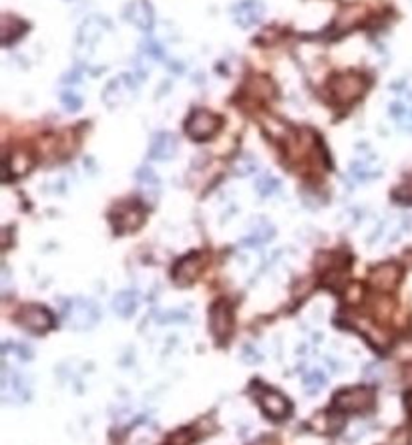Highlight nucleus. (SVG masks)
Masks as SVG:
<instances>
[{
    "label": "nucleus",
    "instance_id": "obj_1",
    "mask_svg": "<svg viewBox=\"0 0 412 445\" xmlns=\"http://www.w3.org/2000/svg\"><path fill=\"white\" fill-rule=\"evenodd\" d=\"M368 89V79L360 73H342L336 75L330 81V95L338 103H352L360 99Z\"/></svg>",
    "mask_w": 412,
    "mask_h": 445
},
{
    "label": "nucleus",
    "instance_id": "obj_2",
    "mask_svg": "<svg viewBox=\"0 0 412 445\" xmlns=\"http://www.w3.org/2000/svg\"><path fill=\"white\" fill-rule=\"evenodd\" d=\"M111 222L117 234H127L139 230L145 222V206L139 204L137 199L131 201H121L119 206L113 208L111 212Z\"/></svg>",
    "mask_w": 412,
    "mask_h": 445
},
{
    "label": "nucleus",
    "instance_id": "obj_3",
    "mask_svg": "<svg viewBox=\"0 0 412 445\" xmlns=\"http://www.w3.org/2000/svg\"><path fill=\"white\" fill-rule=\"evenodd\" d=\"M63 319L73 328H91L99 321V306L87 298H71L63 302Z\"/></svg>",
    "mask_w": 412,
    "mask_h": 445
},
{
    "label": "nucleus",
    "instance_id": "obj_4",
    "mask_svg": "<svg viewBox=\"0 0 412 445\" xmlns=\"http://www.w3.org/2000/svg\"><path fill=\"white\" fill-rule=\"evenodd\" d=\"M334 405L342 413H366L374 405V393L368 387L344 389L334 397Z\"/></svg>",
    "mask_w": 412,
    "mask_h": 445
},
{
    "label": "nucleus",
    "instance_id": "obj_5",
    "mask_svg": "<svg viewBox=\"0 0 412 445\" xmlns=\"http://www.w3.org/2000/svg\"><path fill=\"white\" fill-rule=\"evenodd\" d=\"M219 127H221L219 115L212 113V111H205V109H199V111L192 113V117L187 119L185 131L194 141H207L218 133Z\"/></svg>",
    "mask_w": 412,
    "mask_h": 445
},
{
    "label": "nucleus",
    "instance_id": "obj_6",
    "mask_svg": "<svg viewBox=\"0 0 412 445\" xmlns=\"http://www.w3.org/2000/svg\"><path fill=\"white\" fill-rule=\"evenodd\" d=\"M17 322L26 328L28 333H34V335H43L47 333L49 328H52L54 319L45 306H39V304H28L23 306L17 315Z\"/></svg>",
    "mask_w": 412,
    "mask_h": 445
},
{
    "label": "nucleus",
    "instance_id": "obj_7",
    "mask_svg": "<svg viewBox=\"0 0 412 445\" xmlns=\"http://www.w3.org/2000/svg\"><path fill=\"white\" fill-rule=\"evenodd\" d=\"M209 328L212 335L216 337V341L223 343L229 339L231 330H234V313L231 306L225 300H218L212 304L209 308Z\"/></svg>",
    "mask_w": 412,
    "mask_h": 445
},
{
    "label": "nucleus",
    "instance_id": "obj_8",
    "mask_svg": "<svg viewBox=\"0 0 412 445\" xmlns=\"http://www.w3.org/2000/svg\"><path fill=\"white\" fill-rule=\"evenodd\" d=\"M2 397L6 403H23L30 395L28 383L23 375L10 373L6 367H2Z\"/></svg>",
    "mask_w": 412,
    "mask_h": 445
},
{
    "label": "nucleus",
    "instance_id": "obj_9",
    "mask_svg": "<svg viewBox=\"0 0 412 445\" xmlns=\"http://www.w3.org/2000/svg\"><path fill=\"white\" fill-rule=\"evenodd\" d=\"M258 401H260L262 411L266 413L269 419L282 421L290 415L291 405L288 403V399L282 393L274 391V389H262V393L258 395Z\"/></svg>",
    "mask_w": 412,
    "mask_h": 445
},
{
    "label": "nucleus",
    "instance_id": "obj_10",
    "mask_svg": "<svg viewBox=\"0 0 412 445\" xmlns=\"http://www.w3.org/2000/svg\"><path fill=\"white\" fill-rule=\"evenodd\" d=\"M32 170V153L26 149L10 151L4 159V181L19 179Z\"/></svg>",
    "mask_w": 412,
    "mask_h": 445
},
{
    "label": "nucleus",
    "instance_id": "obj_11",
    "mask_svg": "<svg viewBox=\"0 0 412 445\" xmlns=\"http://www.w3.org/2000/svg\"><path fill=\"white\" fill-rule=\"evenodd\" d=\"M400 276H402L400 266L394 264V262H387V264H380V266H376V268L370 270V284L376 290H384L387 293V290H392L398 284Z\"/></svg>",
    "mask_w": 412,
    "mask_h": 445
},
{
    "label": "nucleus",
    "instance_id": "obj_12",
    "mask_svg": "<svg viewBox=\"0 0 412 445\" xmlns=\"http://www.w3.org/2000/svg\"><path fill=\"white\" fill-rule=\"evenodd\" d=\"M264 2L262 0H242L234 6V19L243 28L258 25L264 17Z\"/></svg>",
    "mask_w": 412,
    "mask_h": 445
},
{
    "label": "nucleus",
    "instance_id": "obj_13",
    "mask_svg": "<svg viewBox=\"0 0 412 445\" xmlns=\"http://www.w3.org/2000/svg\"><path fill=\"white\" fill-rule=\"evenodd\" d=\"M201 268H203V258H201L199 254H189V256L181 258V260L175 264L173 278H175L177 284L187 286V284H192L195 278L199 276Z\"/></svg>",
    "mask_w": 412,
    "mask_h": 445
},
{
    "label": "nucleus",
    "instance_id": "obj_14",
    "mask_svg": "<svg viewBox=\"0 0 412 445\" xmlns=\"http://www.w3.org/2000/svg\"><path fill=\"white\" fill-rule=\"evenodd\" d=\"M137 89V83L131 75H123L119 79H115L107 89H105V103L109 107L119 105L125 99H129V95H133Z\"/></svg>",
    "mask_w": 412,
    "mask_h": 445
},
{
    "label": "nucleus",
    "instance_id": "obj_15",
    "mask_svg": "<svg viewBox=\"0 0 412 445\" xmlns=\"http://www.w3.org/2000/svg\"><path fill=\"white\" fill-rule=\"evenodd\" d=\"M125 19L141 30H149L153 26V8L147 0H131L125 8Z\"/></svg>",
    "mask_w": 412,
    "mask_h": 445
},
{
    "label": "nucleus",
    "instance_id": "obj_16",
    "mask_svg": "<svg viewBox=\"0 0 412 445\" xmlns=\"http://www.w3.org/2000/svg\"><path fill=\"white\" fill-rule=\"evenodd\" d=\"M177 153V137L169 131H161L153 137L149 155L157 161H167Z\"/></svg>",
    "mask_w": 412,
    "mask_h": 445
},
{
    "label": "nucleus",
    "instance_id": "obj_17",
    "mask_svg": "<svg viewBox=\"0 0 412 445\" xmlns=\"http://www.w3.org/2000/svg\"><path fill=\"white\" fill-rule=\"evenodd\" d=\"M139 306V297L135 290H121L117 297L113 298V310L121 317V319H129L135 315Z\"/></svg>",
    "mask_w": 412,
    "mask_h": 445
},
{
    "label": "nucleus",
    "instance_id": "obj_18",
    "mask_svg": "<svg viewBox=\"0 0 412 445\" xmlns=\"http://www.w3.org/2000/svg\"><path fill=\"white\" fill-rule=\"evenodd\" d=\"M26 30V23H23L17 17L4 14L2 17V26H0V34H2V45L8 47L10 43H14L17 39L23 37V32Z\"/></svg>",
    "mask_w": 412,
    "mask_h": 445
},
{
    "label": "nucleus",
    "instance_id": "obj_19",
    "mask_svg": "<svg viewBox=\"0 0 412 445\" xmlns=\"http://www.w3.org/2000/svg\"><path fill=\"white\" fill-rule=\"evenodd\" d=\"M362 17H364L362 6H346V8H342V12H340L338 21H336V26H338L340 30H350V28L356 25Z\"/></svg>",
    "mask_w": 412,
    "mask_h": 445
},
{
    "label": "nucleus",
    "instance_id": "obj_20",
    "mask_svg": "<svg viewBox=\"0 0 412 445\" xmlns=\"http://www.w3.org/2000/svg\"><path fill=\"white\" fill-rule=\"evenodd\" d=\"M280 188H282V186H280V179H278V177L262 175V177L256 179V190H258V194H260L262 198H269V196L278 194Z\"/></svg>",
    "mask_w": 412,
    "mask_h": 445
},
{
    "label": "nucleus",
    "instance_id": "obj_21",
    "mask_svg": "<svg viewBox=\"0 0 412 445\" xmlns=\"http://www.w3.org/2000/svg\"><path fill=\"white\" fill-rule=\"evenodd\" d=\"M390 113H392V117H394L398 123L412 129V107H409L406 103H402V101L394 103V105L390 107Z\"/></svg>",
    "mask_w": 412,
    "mask_h": 445
},
{
    "label": "nucleus",
    "instance_id": "obj_22",
    "mask_svg": "<svg viewBox=\"0 0 412 445\" xmlns=\"http://www.w3.org/2000/svg\"><path fill=\"white\" fill-rule=\"evenodd\" d=\"M326 385V375L322 371H310L304 377V389L308 393H318Z\"/></svg>",
    "mask_w": 412,
    "mask_h": 445
},
{
    "label": "nucleus",
    "instance_id": "obj_23",
    "mask_svg": "<svg viewBox=\"0 0 412 445\" xmlns=\"http://www.w3.org/2000/svg\"><path fill=\"white\" fill-rule=\"evenodd\" d=\"M271 236H274V228H271V226H267V224H262L260 228H256V230L251 232V236H249V238H245V244H247V246L262 244V242H267Z\"/></svg>",
    "mask_w": 412,
    "mask_h": 445
},
{
    "label": "nucleus",
    "instance_id": "obj_24",
    "mask_svg": "<svg viewBox=\"0 0 412 445\" xmlns=\"http://www.w3.org/2000/svg\"><path fill=\"white\" fill-rule=\"evenodd\" d=\"M394 198L404 204H412V173L400 184V188L394 192Z\"/></svg>",
    "mask_w": 412,
    "mask_h": 445
},
{
    "label": "nucleus",
    "instance_id": "obj_25",
    "mask_svg": "<svg viewBox=\"0 0 412 445\" xmlns=\"http://www.w3.org/2000/svg\"><path fill=\"white\" fill-rule=\"evenodd\" d=\"M256 168H258V161H256V157H251V155H243V157L238 159V164H236V172L242 173V175L256 172Z\"/></svg>",
    "mask_w": 412,
    "mask_h": 445
},
{
    "label": "nucleus",
    "instance_id": "obj_26",
    "mask_svg": "<svg viewBox=\"0 0 412 445\" xmlns=\"http://www.w3.org/2000/svg\"><path fill=\"white\" fill-rule=\"evenodd\" d=\"M137 179L141 186H157V175L153 173L151 168H141L137 173Z\"/></svg>",
    "mask_w": 412,
    "mask_h": 445
},
{
    "label": "nucleus",
    "instance_id": "obj_27",
    "mask_svg": "<svg viewBox=\"0 0 412 445\" xmlns=\"http://www.w3.org/2000/svg\"><path fill=\"white\" fill-rule=\"evenodd\" d=\"M61 101H63L65 109H69V111H79L83 107V99L79 95H74V93H65Z\"/></svg>",
    "mask_w": 412,
    "mask_h": 445
},
{
    "label": "nucleus",
    "instance_id": "obj_28",
    "mask_svg": "<svg viewBox=\"0 0 412 445\" xmlns=\"http://www.w3.org/2000/svg\"><path fill=\"white\" fill-rule=\"evenodd\" d=\"M243 359L249 361V363H258V361H262V355L258 350H254V346L247 345L243 348Z\"/></svg>",
    "mask_w": 412,
    "mask_h": 445
},
{
    "label": "nucleus",
    "instance_id": "obj_29",
    "mask_svg": "<svg viewBox=\"0 0 412 445\" xmlns=\"http://www.w3.org/2000/svg\"><path fill=\"white\" fill-rule=\"evenodd\" d=\"M406 407H409V413H411V421H412V395H409V399H406Z\"/></svg>",
    "mask_w": 412,
    "mask_h": 445
}]
</instances>
